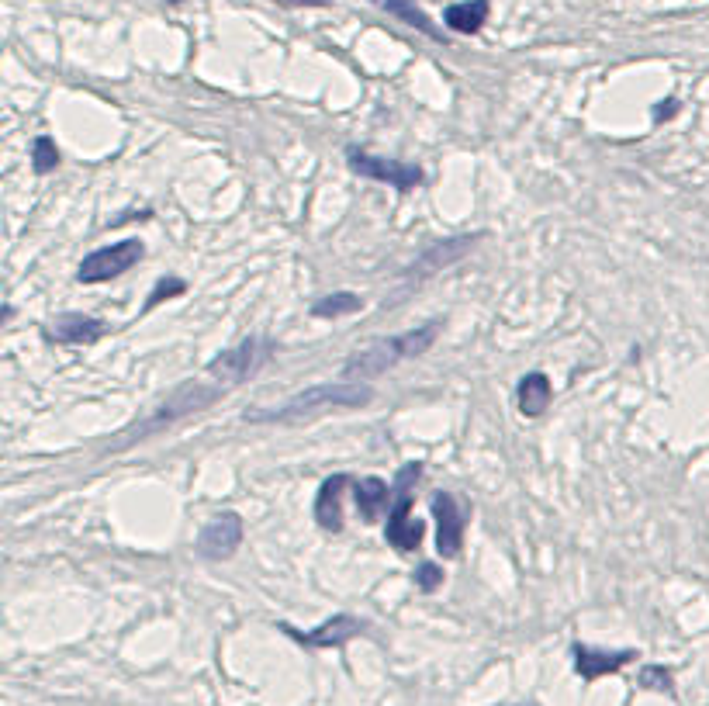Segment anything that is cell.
Listing matches in <instances>:
<instances>
[{"mask_svg":"<svg viewBox=\"0 0 709 706\" xmlns=\"http://www.w3.org/2000/svg\"><path fill=\"white\" fill-rule=\"evenodd\" d=\"M440 329H443L440 319H429V322H422V326L409 329V333L384 336V340L367 343L364 350H353L343 364V381H371V378H377V374L398 367L402 360L422 357V353L436 343Z\"/></svg>","mask_w":709,"mask_h":706,"instance_id":"cell-1","label":"cell"},{"mask_svg":"<svg viewBox=\"0 0 709 706\" xmlns=\"http://www.w3.org/2000/svg\"><path fill=\"white\" fill-rule=\"evenodd\" d=\"M374 398V388L360 385V381H326V385H312L305 392L291 395L284 405L274 409H253L246 412V423H301L308 416H319L326 409H360Z\"/></svg>","mask_w":709,"mask_h":706,"instance_id":"cell-2","label":"cell"},{"mask_svg":"<svg viewBox=\"0 0 709 706\" xmlns=\"http://www.w3.org/2000/svg\"><path fill=\"white\" fill-rule=\"evenodd\" d=\"M222 398H225V385H211V381H184V385L173 388V392L163 398V402L156 405V409L149 412L146 419H139V423H132L128 430L118 433V440L111 443L108 450H125V447H132V443L153 437V433L167 430V426L180 423V419L198 416V412L211 409V405L222 402Z\"/></svg>","mask_w":709,"mask_h":706,"instance_id":"cell-3","label":"cell"},{"mask_svg":"<svg viewBox=\"0 0 709 706\" xmlns=\"http://www.w3.org/2000/svg\"><path fill=\"white\" fill-rule=\"evenodd\" d=\"M422 478V464L409 461L398 468L395 475V502L388 509V527H384V540H388L395 551L412 554L419 551L422 537H426V523L412 513V495H416V482Z\"/></svg>","mask_w":709,"mask_h":706,"instance_id":"cell-4","label":"cell"},{"mask_svg":"<svg viewBox=\"0 0 709 706\" xmlns=\"http://www.w3.org/2000/svg\"><path fill=\"white\" fill-rule=\"evenodd\" d=\"M274 350H277L274 340H267V336H246L243 343H236V347H229V350L218 353V357H211L205 374L208 378H215V385H225V388L246 385V381L256 378V374L270 364Z\"/></svg>","mask_w":709,"mask_h":706,"instance_id":"cell-5","label":"cell"},{"mask_svg":"<svg viewBox=\"0 0 709 706\" xmlns=\"http://www.w3.org/2000/svg\"><path fill=\"white\" fill-rule=\"evenodd\" d=\"M146 257V246L142 239L128 236L122 243H111V246H101V250L87 253L77 267V281L80 284H104V281H115L122 277L125 270H132L135 264H142Z\"/></svg>","mask_w":709,"mask_h":706,"instance_id":"cell-6","label":"cell"},{"mask_svg":"<svg viewBox=\"0 0 709 706\" xmlns=\"http://www.w3.org/2000/svg\"><path fill=\"white\" fill-rule=\"evenodd\" d=\"M346 163H350L353 174L367 177V180H381L388 187H398V191H416V187L426 180V174L416 167V163L405 160H388V156H374L367 149L346 146Z\"/></svg>","mask_w":709,"mask_h":706,"instance_id":"cell-7","label":"cell"},{"mask_svg":"<svg viewBox=\"0 0 709 706\" xmlns=\"http://www.w3.org/2000/svg\"><path fill=\"white\" fill-rule=\"evenodd\" d=\"M277 630H284V634L291 637V641H298L301 648H312V651H326V648H343L346 641H353V637H360L367 630L364 620L350 617V613H339V617L319 623L315 630H298L291 627V623H277Z\"/></svg>","mask_w":709,"mask_h":706,"instance_id":"cell-8","label":"cell"},{"mask_svg":"<svg viewBox=\"0 0 709 706\" xmlns=\"http://www.w3.org/2000/svg\"><path fill=\"white\" fill-rule=\"evenodd\" d=\"M243 533H246L243 516L225 509V513L211 516L205 530L198 533V554L208 561H229L239 551V544H243Z\"/></svg>","mask_w":709,"mask_h":706,"instance_id":"cell-9","label":"cell"},{"mask_svg":"<svg viewBox=\"0 0 709 706\" xmlns=\"http://www.w3.org/2000/svg\"><path fill=\"white\" fill-rule=\"evenodd\" d=\"M429 506H433L436 520V551H440V558H457L460 547H464V523H467L457 499L450 492H436Z\"/></svg>","mask_w":709,"mask_h":706,"instance_id":"cell-10","label":"cell"},{"mask_svg":"<svg viewBox=\"0 0 709 706\" xmlns=\"http://www.w3.org/2000/svg\"><path fill=\"white\" fill-rule=\"evenodd\" d=\"M108 333L101 319L84 312H63L45 326V340L49 343H66V347H84V343H97Z\"/></svg>","mask_w":709,"mask_h":706,"instance_id":"cell-11","label":"cell"},{"mask_svg":"<svg viewBox=\"0 0 709 706\" xmlns=\"http://www.w3.org/2000/svg\"><path fill=\"white\" fill-rule=\"evenodd\" d=\"M571 658H575V672L582 675L585 682H595L602 675H616L623 665H630L637 658V651H599L588 648V644H571Z\"/></svg>","mask_w":709,"mask_h":706,"instance_id":"cell-12","label":"cell"},{"mask_svg":"<svg viewBox=\"0 0 709 706\" xmlns=\"http://www.w3.org/2000/svg\"><path fill=\"white\" fill-rule=\"evenodd\" d=\"M353 488V478L350 475H329L326 482L319 485L315 492V506H312V516L326 533H339L343 530V492Z\"/></svg>","mask_w":709,"mask_h":706,"instance_id":"cell-13","label":"cell"},{"mask_svg":"<svg viewBox=\"0 0 709 706\" xmlns=\"http://www.w3.org/2000/svg\"><path fill=\"white\" fill-rule=\"evenodd\" d=\"M481 236H454V239H440V243H433L426 253L412 264L409 270H405V277L409 281H422V277H429V274H436V270H443V267H450L454 260L464 257L467 250H471L474 243H478Z\"/></svg>","mask_w":709,"mask_h":706,"instance_id":"cell-14","label":"cell"},{"mask_svg":"<svg viewBox=\"0 0 709 706\" xmlns=\"http://www.w3.org/2000/svg\"><path fill=\"white\" fill-rule=\"evenodd\" d=\"M391 495H395V485H388L384 478H353V502H357V513L364 523L381 520L384 509H391Z\"/></svg>","mask_w":709,"mask_h":706,"instance_id":"cell-15","label":"cell"},{"mask_svg":"<svg viewBox=\"0 0 709 706\" xmlns=\"http://www.w3.org/2000/svg\"><path fill=\"white\" fill-rule=\"evenodd\" d=\"M550 398H554V385H550V378L543 371H530L519 378L516 385V402H519V412L530 419L543 416V409L550 405Z\"/></svg>","mask_w":709,"mask_h":706,"instance_id":"cell-16","label":"cell"},{"mask_svg":"<svg viewBox=\"0 0 709 706\" xmlns=\"http://www.w3.org/2000/svg\"><path fill=\"white\" fill-rule=\"evenodd\" d=\"M374 7H381V11H388L391 18H398L402 25H409V28H416V32H422L426 39H433V42H447V35L436 28V21L429 18L426 11L416 4V0H371Z\"/></svg>","mask_w":709,"mask_h":706,"instance_id":"cell-17","label":"cell"},{"mask_svg":"<svg viewBox=\"0 0 709 706\" xmlns=\"http://www.w3.org/2000/svg\"><path fill=\"white\" fill-rule=\"evenodd\" d=\"M488 11H492L488 0H457V4H450L447 11H443V21H447V28L457 35H478L488 21Z\"/></svg>","mask_w":709,"mask_h":706,"instance_id":"cell-18","label":"cell"},{"mask_svg":"<svg viewBox=\"0 0 709 706\" xmlns=\"http://www.w3.org/2000/svg\"><path fill=\"white\" fill-rule=\"evenodd\" d=\"M364 309V298L357 291H333V295H322L319 302H312L315 319H339V315H353Z\"/></svg>","mask_w":709,"mask_h":706,"instance_id":"cell-19","label":"cell"},{"mask_svg":"<svg viewBox=\"0 0 709 706\" xmlns=\"http://www.w3.org/2000/svg\"><path fill=\"white\" fill-rule=\"evenodd\" d=\"M32 167L39 177L52 174V170L59 167V146L52 135H39V139L32 142Z\"/></svg>","mask_w":709,"mask_h":706,"instance_id":"cell-20","label":"cell"},{"mask_svg":"<svg viewBox=\"0 0 709 706\" xmlns=\"http://www.w3.org/2000/svg\"><path fill=\"white\" fill-rule=\"evenodd\" d=\"M637 686L644 689H654V693H665V696H675V679H671V668L665 665H644L637 675Z\"/></svg>","mask_w":709,"mask_h":706,"instance_id":"cell-21","label":"cell"},{"mask_svg":"<svg viewBox=\"0 0 709 706\" xmlns=\"http://www.w3.org/2000/svg\"><path fill=\"white\" fill-rule=\"evenodd\" d=\"M184 291H187V281H184V277H163V281L153 288V295H149L146 312H149V309H156V305H163V302H167V298L184 295Z\"/></svg>","mask_w":709,"mask_h":706,"instance_id":"cell-22","label":"cell"},{"mask_svg":"<svg viewBox=\"0 0 709 706\" xmlns=\"http://www.w3.org/2000/svg\"><path fill=\"white\" fill-rule=\"evenodd\" d=\"M443 585V568L433 565V561H422L419 572H416V589L422 592H436Z\"/></svg>","mask_w":709,"mask_h":706,"instance_id":"cell-23","label":"cell"},{"mask_svg":"<svg viewBox=\"0 0 709 706\" xmlns=\"http://www.w3.org/2000/svg\"><path fill=\"white\" fill-rule=\"evenodd\" d=\"M678 108H682V104L675 101V97H665V101H658L654 104V122H668V118H675L678 115Z\"/></svg>","mask_w":709,"mask_h":706,"instance_id":"cell-24","label":"cell"},{"mask_svg":"<svg viewBox=\"0 0 709 706\" xmlns=\"http://www.w3.org/2000/svg\"><path fill=\"white\" fill-rule=\"evenodd\" d=\"M277 7H326V0H270Z\"/></svg>","mask_w":709,"mask_h":706,"instance_id":"cell-25","label":"cell"},{"mask_svg":"<svg viewBox=\"0 0 709 706\" xmlns=\"http://www.w3.org/2000/svg\"><path fill=\"white\" fill-rule=\"evenodd\" d=\"M163 4H184V0H163Z\"/></svg>","mask_w":709,"mask_h":706,"instance_id":"cell-26","label":"cell"}]
</instances>
